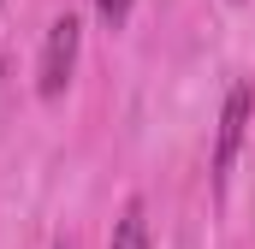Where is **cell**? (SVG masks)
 <instances>
[{
    "label": "cell",
    "instance_id": "obj_1",
    "mask_svg": "<svg viewBox=\"0 0 255 249\" xmlns=\"http://www.w3.org/2000/svg\"><path fill=\"white\" fill-rule=\"evenodd\" d=\"M77 42H83V24L60 12L54 24H48V42H42V65H36V95L42 101H60L65 83H71V71H77Z\"/></svg>",
    "mask_w": 255,
    "mask_h": 249
},
{
    "label": "cell",
    "instance_id": "obj_2",
    "mask_svg": "<svg viewBox=\"0 0 255 249\" xmlns=\"http://www.w3.org/2000/svg\"><path fill=\"white\" fill-rule=\"evenodd\" d=\"M250 113H255V89H250V83H238V89L226 95V107H220V136H214V184H220V190H226L232 160H238V148H244Z\"/></svg>",
    "mask_w": 255,
    "mask_h": 249
},
{
    "label": "cell",
    "instance_id": "obj_3",
    "mask_svg": "<svg viewBox=\"0 0 255 249\" xmlns=\"http://www.w3.org/2000/svg\"><path fill=\"white\" fill-rule=\"evenodd\" d=\"M107 249H148V214H142V196H130L125 208H119Z\"/></svg>",
    "mask_w": 255,
    "mask_h": 249
},
{
    "label": "cell",
    "instance_id": "obj_4",
    "mask_svg": "<svg viewBox=\"0 0 255 249\" xmlns=\"http://www.w3.org/2000/svg\"><path fill=\"white\" fill-rule=\"evenodd\" d=\"M95 18H101L107 30H119V24L130 18V0H95Z\"/></svg>",
    "mask_w": 255,
    "mask_h": 249
},
{
    "label": "cell",
    "instance_id": "obj_5",
    "mask_svg": "<svg viewBox=\"0 0 255 249\" xmlns=\"http://www.w3.org/2000/svg\"><path fill=\"white\" fill-rule=\"evenodd\" d=\"M60 249H71V244H60Z\"/></svg>",
    "mask_w": 255,
    "mask_h": 249
}]
</instances>
